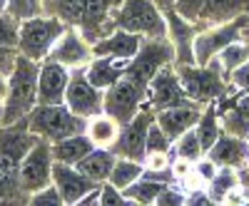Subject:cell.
<instances>
[{
  "label": "cell",
  "instance_id": "cell-1",
  "mask_svg": "<svg viewBox=\"0 0 249 206\" xmlns=\"http://www.w3.org/2000/svg\"><path fill=\"white\" fill-rule=\"evenodd\" d=\"M122 0H45V10L57 15L65 25L77 28L88 43H97L115 30L112 10Z\"/></svg>",
  "mask_w": 249,
  "mask_h": 206
},
{
  "label": "cell",
  "instance_id": "cell-2",
  "mask_svg": "<svg viewBox=\"0 0 249 206\" xmlns=\"http://www.w3.org/2000/svg\"><path fill=\"white\" fill-rule=\"evenodd\" d=\"M40 137L23 127V122H18L13 127H0V201H10L20 189V161L25 152L33 147Z\"/></svg>",
  "mask_w": 249,
  "mask_h": 206
},
{
  "label": "cell",
  "instance_id": "cell-3",
  "mask_svg": "<svg viewBox=\"0 0 249 206\" xmlns=\"http://www.w3.org/2000/svg\"><path fill=\"white\" fill-rule=\"evenodd\" d=\"M37 75H40V63L28 60L18 52L15 67L10 72V90H8V99L3 105V122H0V127H13L18 122H25L28 114L35 110Z\"/></svg>",
  "mask_w": 249,
  "mask_h": 206
},
{
  "label": "cell",
  "instance_id": "cell-4",
  "mask_svg": "<svg viewBox=\"0 0 249 206\" xmlns=\"http://www.w3.org/2000/svg\"><path fill=\"white\" fill-rule=\"evenodd\" d=\"M25 122L33 134H37L40 139H48L50 144L85 132L88 127V119L75 114L65 102H60V105H35V110L28 114Z\"/></svg>",
  "mask_w": 249,
  "mask_h": 206
},
{
  "label": "cell",
  "instance_id": "cell-5",
  "mask_svg": "<svg viewBox=\"0 0 249 206\" xmlns=\"http://www.w3.org/2000/svg\"><path fill=\"white\" fill-rule=\"evenodd\" d=\"M115 30H130L142 37H167V17L155 0H122L112 10Z\"/></svg>",
  "mask_w": 249,
  "mask_h": 206
},
{
  "label": "cell",
  "instance_id": "cell-6",
  "mask_svg": "<svg viewBox=\"0 0 249 206\" xmlns=\"http://www.w3.org/2000/svg\"><path fill=\"white\" fill-rule=\"evenodd\" d=\"M65 30H68V25L57 15H37V17L20 20L18 52L28 60L43 63Z\"/></svg>",
  "mask_w": 249,
  "mask_h": 206
},
{
  "label": "cell",
  "instance_id": "cell-7",
  "mask_svg": "<svg viewBox=\"0 0 249 206\" xmlns=\"http://www.w3.org/2000/svg\"><path fill=\"white\" fill-rule=\"evenodd\" d=\"M179 82L187 92V97L199 102V105H210L224 95V72L219 60L214 57L210 65H177Z\"/></svg>",
  "mask_w": 249,
  "mask_h": 206
},
{
  "label": "cell",
  "instance_id": "cell-8",
  "mask_svg": "<svg viewBox=\"0 0 249 206\" xmlns=\"http://www.w3.org/2000/svg\"><path fill=\"white\" fill-rule=\"evenodd\" d=\"M144 99H147V85L122 75L112 87L105 90V112L124 127L127 122L135 119V114L144 105Z\"/></svg>",
  "mask_w": 249,
  "mask_h": 206
},
{
  "label": "cell",
  "instance_id": "cell-9",
  "mask_svg": "<svg viewBox=\"0 0 249 206\" xmlns=\"http://www.w3.org/2000/svg\"><path fill=\"white\" fill-rule=\"evenodd\" d=\"M247 28H249V15H239V17L230 20V23L199 30L195 35V63L210 65L227 45H232L234 40H239L242 32H247Z\"/></svg>",
  "mask_w": 249,
  "mask_h": 206
},
{
  "label": "cell",
  "instance_id": "cell-10",
  "mask_svg": "<svg viewBox=\"0 0 249 206\" xmlns=\"http://www.w3.org/2000/svg\"><path fill=\"white\" fill-rule=\"evenodd\" d=\"M53 144L48 139H37L25 152L20 161V189L23 194H35L53 184Z\"/></svg>",
  "mask_w": 249,
  "mask_h": 206
},
{
  "label": "cell",
  "instance_id": "cell-11",
  "mask_svg": "<svg viewBox=\"0 0 249 206\" xmlns=\"http://www.w3.org/2000/svg\"><path fill=\"white\" fill-rule=\"evenodd\" d=\"M65 105L80 114V117H95L100 112H105V90L95 87L85 75V67H75L68 82V92H65Z\"/></svg>",
  "mask_w": 249,
  "mask_h": 206
},
{
  "label": "cell",
  "instance_id": "cell-12",
  "mask_svg": "<svg viewBox=\"0 0 249 206\" xmlns=\"http://www.w3.org/2000/svg\"><path fill=\"white\" fill-rule=\"evenodd\" d=\"M155 117H157V112L147 105V99H144V105L140 107L135 119L127 122V125L120 129V137L112 144V152L117 157H127V159H140L142 161V157H144V142H147V129L155 122Z\"/></svg>",
  "mask_w": 249,
  "mask_h": 206
},
{
  "label": "cell",
  "instance_id": "cell-13",
  "mask_svg": "<svg viewBox=\"0 0 249 206\" xmlns=\"http://www.w3.org/2000/svg\"><path fill=\"white\" fill-rule=\"evenodd\" d=\"M190 97H187L182 82H179V75H177V67L170 63L164 65L147 85V105L160 112L164 107H175V105H182V102H187Z\"/></svg>",
  "mask_w": 249,
  "mask_h": 206
},
{
  "label": "cell",
  "instance_id": "cell-14",
  "mask_svg": "<svg viewBox=\"0 0 249 206\" xmlns=\"http://www.w3.org/2000/svg\"><path fill=\"white\" fill-rule=\"evenodd\" d=\"M70 67L53 57H45L40 63V75H37V105H60L65 102L68 82H70Z\"/></svg>",
  "mask_w": 249,
  "mask_h": 206
},
{
  "label": "cell",
  "instance_id": "cell-15",
  "mask_svg": "<svg viewBox=\"0 0 249 206\" xmlns=\"http://www.w3.org/2000/svg\"><path fill=\"white\" fill-rule=\"evenodd\" d=\"M167 17V37L175 48V60L177 65H197L195 63V35H197V25L184 20L175 8L164 10Z\"/></svg>",
  "mask_w": 249,
  "mask_h": 206
},
{
  "label": "cell",
  "instance_id": "cell-16",
  "mask_svg": "<svg viewBox=\"0 0 249 206\" xmlns=\"http://www.w3.org/2000/svg\"><path fill=\"white\" fill-rule=\"evenodd\" d=\"M53 184L62 196V204H80L82 196L97 187V181L85 176L75 164H62V161L53 164Z\"/></svg>",
  "mask_w": 249,
  "mask_h": 206
},
{
  "label": "cell",
  "instance_id": "cell-17",
  "mask_svg": "<svg viewBox=\"0 0 249 206\" xmlns=\"http://www.w3.org/2000/svg\"><path fill=\"white\" fill-rule=\"evenodd\" d=\"M202 107H207V105H199V102H195V99H187V102H182V105L160 110L155 119H157V125L167 132V137L172 142H177L187 129L197 127V122L202 117Z\"/></svg>",
  "mask_w": 249,
  "mask_h": 206
},
{
  "label": "cell",
  "instance_id": "cell-18",
  "mask_svg": "<svg viewBox=\"0 0 249 206\" xmlns=\"http://www.w3.org/2000/svg\"><path fill=\"white\" fill-rule=\"evenodd\" d=\"M53 60H57V63H62L65 67H82V65H88L90 60H92V45L88 43L85 37H82V32L77 28H70L62 32V37L57 40V43L53 45L50 55Z\"/></svg>",
  "mask_w": 249,
  "mask_h": 206
},
{
  "label": "cell",
  "instance_id": "cell-19",
  "mask_svg": "<svg viewBox=\"0 0 249 206\" xmlns=\"http://www.w3.org/2000/svg\"><path fill=\"white\" fill-rule=\"evenodd\" d=\"M217 167H232L242 169L249 164V142L239 134H219V139L212 144V149L207 152Z\"/></svg>",
  "mask_w": 249,
  "mask_h": 206
},
{
  "label": "cell",
  "instance_id": "cell-20",
  "mask_svg": "<svg viewBox=\"0 0 249 206\" xmlns=\"http://www.w3.org/2000/svg\"><path fill=\"white\" fill-rule=\"evenodd\" d=\"M142 45V35L130 32V30H112L110 35L100 37L97 43H92V57H124V60H132L140 52Z\"/></svg>",
  "mask_w": 249,
  "mask_h": 206
},
{
  "label": "cell",
  "instance_id": "cell-21",
  "mask_svg": "<svg viewBox=\"0 0 249 206\" xmlns=\"http://www.w3.org/2000/svg\"><path fill=\"white\" fill-rule=\"evenodd\" d=\"M127 65H130V60H124V57H110V55L92 57L90 63L85 65V75H88V79L92 82L95 87L107 90L124 72H127Z\"/></svg>",
  "mask_w": 249,
  "mask_h": 206
},
{
  "label": "cell",
  "instance_id": "cell-22",
  "mask_svg": "<svg viewBox=\"0 0 249 206\" xmlns=\"http://www.w3.org/2000/svg\"><path fill=\"white\" fill-rule=\"evenodd\" d=\"M239 15H249V0H207L195 25L212 28V25L230 23Z\"/></svg>",
  "mask_w": 249,
  "mask_h": 206
},
{
  "label": "cell",
  "instance_id": "cell-23",
  "mask_svg": "<svg viewBox=\"0 0 249 206\" xmlns=\"http://www.w3.org/2000/svg\"><path fill=\"white\" fill-rule=\"evenodd\" d=\"M115 159H117V154H115L110 147H95L85 159H80L75 167L85 174V176H90L92 181L105 184V181L110 179L112 167H115Z\"/></svg>",
  "mask_w": 249,
  "mask_h": 206
},
{
  "label": "cell",
  "instance_id": "cell-24",
  "mask_svg": "<svg viewBox=\"0 0 249 206\" xmlns=\"http://www.w3.org/2000/svg\"><path fill=\"white\" fill-rule=\"evenodd\" d=\"M92 149H95L92 139L85 132H80V134L65 137L60 142H53V159L62 161V164H77L80 159H85Z\"/></svg>",
  "mask_w": 249,
  "mask_h": 206
},
{
  "label": "cell",
  "instance_id": "cell-25",
  "mask_svg": "<svg viewBox=\"0 0 249 206\" xmlns=\"http://www.w3.org/2000/svg\"><path fill=\"white\" fill-rule=\"evenodd\" d=\"M120 129H122V125H120L115 117H110L107 112H100V114H95V117L88 119L85 134L92 139L95 147H110L112 149V144L120 137Z\"/></svg>",
  "mask_w": 249,
  "mask_h": 206
},
{
  "label": "cell",
  "instance_id": "cell-26",
  "mask_svg": "<svg viewBox=\"0 0 249 206\" xmlns=\"http://www.w3.org/2000/svg\"><path fill=\"white\" fill-rule=\"evenodd\" d=\"M219 119H222L227 132L239 134V137H249V92L242 99L232 102L227 110H222Z\"/></svg>",
  "mask_w": 249,
  "mask_h": 206
},
{
  "label": "cell",
  "instance_id": "cell-27",
  "mask_svg": "<svg viewBox=\"0 0 249 206\" xmlns=\"http://www.w3.org/2000/svg\"><path fill=\"white\" fill-rule=\"evenodd\" d=\"M144 176V164L140 161V159H127V157H117L115 159V167H112V172H110V184L112 187H117V189H127L130 184H135L137 179H142Z\"/></svg>",
  "mask_w": 249,
  "mask_h": 206
},
{
  "label": "cell",
  "instance_id": "cell-28",
  "mask_svg": "<svg viewBox=\"0 0 249 206\" xmlns=\"http://www.w3.org/2000/svg\"><path fill=\"white\" fill-rule=\"evenodd\" d=\"M197 134H199V142H202V147H204V154L212 149V144L219 139L222 129H219V107H217V99L210 102V105L204 107L199 122H197Z\"/></svg>",
  "mask_w": 249,
  "mask_h": 206
},
{
  "label": "cell",
  "instance_id": "cell-29",
  "mask_svg": "<svg viewBox=\"0 0 249 206\" xmlns=\"http://www.w3.org/2000/svg\"><path fill=\"white\" fill-rule=\"evenodd\" d=\"M164 189H167V184H164V181L142 176V179H137L135 184H130V187L124 189V196H127L130 204H155L157 196Z\"/></svg>",
  "mask_w": 249,
  "mask_h": 206
},
{
  "label": "cell",
  "instance_id": "cell-30",
  "mask_svg": "<svg viewBox=\"0 0 249 206\" xmlns=\"http://www.w3.org/2000/svg\"><path fill=\"white\" fill-rule=\"evenodd\" d=\"M237 184H239V179H237V174H234L232 167H219L217 174H214V179L207 184V194H210L212 204H224V196L227 194L239 189Z\"/></svg>",
  "mask_w": 249,
  "mask_h": 206
},
{
  "label": "cell",
  "instance_id": "cell-31",
  "mask_svg": "<svg viewBox=\"0 0 249 206\" xmlns=\"http://www.w3.org/2000/svg\"><path fill=\"white\" fill-rule=\"evenodd\" d=\"M217 60H219V65H222L224 77L230 79V75H232L239 65L249 63V45H247V43H239V40H234L232 45H227V48L217 55Z\"/></svg>",
  "mask_w": 249,
  "mask_h": 206
},
{
  "label": "cell",
  "instance_id": "cell-32",
  "mask_svg": "<svg viewBox=\"0 0 249 206\" xmlns=\"http://www.w3.org/2000/svg\"><path fill=\"white\" fill-rule=\"evenodd\" d=\"M5 13H10L15 20H28L45 15V0H8Z\"/></svg>",
  "mask_w": 249,
  "mask_h": 206
},
{
  "label": "cell",
  "instance_id": "cell-33",
  "mask_svg": "<svg viewBox=\"0 0 249 206\" xmlns=\"http://www.w3.org/2000/svg\"><path fill=\"white\" fill-rule=\"evenodd\" d=\"M177 157H184V159H192V161H197L199 157H204V147H202V142H199V134H197V129L192 127V129H187L179 139H177Z\"/></svg>",
  "mask_w": 249,
  "mask_h": 206
},
{
  "label": "cell",
  "instance_id": "cell-34",
  "mask_svg": "<svg viewBox=\"0 0 249 206\" xmlns=\"http://www.w3.org/2000/svg\"><path fill=\"white\" fill-rule=\"evenodd\" d=\"M20 35V20H15L10 13H0V48H18Z\"/></svg>",
  "mask_w": 249,
  "mask_h": 206
},
{
  "label": "cell",
  "instance_id": "cell-35",
  "mask_svg": "<svg viewBox=\"0 0 249 206\" xmlns=\"http://www.w3.org/2000/svg\"><path fill=\"white\" fill-rule=\"evenodd\" d=\"M172 139L167 137V132H164L160 125H157V119L150 125V129H147V142H144V154L147 152H170V147H172Z\"/></svg>",
  "mask_w": 249,
  "mask_h": 206
},
{
  "label": "cell",
  "instance_id": "cell-36",
  "mask_svg": "<svg viewBox=\"0 0 249 206\" xmlns=\"http://www.w3.org/2000/svg\"><path fill=\"white\" fill-rule=\"evenodd\" d=\"M204 3H207V0H177V3H175V10H177L184 20L197 23V17H199Z\"/></svg>",
  "mask_w": 249,
  "mask_h": 206
},
{
  "label": "cell",
  "instance_id": "cell-37",
  "mask_svg": "<svg viewBox=\"0 0 249 206\" xmlns=\"http://www.w3.org/2000/svg\"><path fill=\"white\" fill-rule=\"evenodd\" d=\"M120 204H130L122 189L112 187L110 181L102 184V196H100V206H120Z\"/></svg>",
  "mask_w": 249,
  "mask_h": 206
},
{
  "label": "cell",
  "instance_id": "cell-38",
  "mask_svg": "<svg viewBox=\"0 0 249 206\" xmlns=\"http://www.w3.org/2000/svg\"><path fill=\"white\" fill-rule=\"evenodd\" d=\"M30 201H33V204H43V206H55V204H62V196H60V191H57L55 184H50V187L35 191V194L30 196Z\"/></svg>",
  "mask_w": 249,
  "mask_h": 206
},
{
  "label": "cell",
  "instance_id": "cell-39",
  "mask_svg": "<svg viewBox=\"0 0 249 206\" xmlns=\"http://www.w3.org/2000/svg\"><path fill=\"white\" fill-rule=\"evenodd\" d=\"M230 82L237 87V90H242V92H249V63H244V65H239L232 75H230Z\"/></svg>",
  "mask_w": 249,
  "mask_h": 206
},
{
  "label": "cell",
  "instance_id": "cell-40",
  "mask_svg": "<svg viewBox=\"0 0 249 206\" xmlns=\"http://www.w3.org/2000/svg\"><path fill=\"white\" fill-rule=\"evenodd\" d=\"M195 169V161L192 159H184V157H175V161H170V172H172V176L175 179H182V176H187Z\"/></svg>",
  "mask_w": 249,
  "mask_h": 206
},
{
  "label": "cell",
  "instance_id": "cell-41",
  "mask_svg": "<svg viewBox=\"0 0 249 206\" xmlns=\"http://www.w3.org/2000/svg\"><path fill=\"white\" fill-rule=\"evenodd\" d=\"M18 60V48H0V72L10 75Z\"/></svg>",
  "mask_w": 249,
  "mask_h": 206
},
{
  "label": "cell",
  "instance_id": "cell-42",
  "mask_svg": "<svg viewBox=\"0 0 249 206\" xmlns=\"http://www.w3.org/2000/svg\"><path fill=\"white\" fill-rule=\"evenodd\" d=\"M155 204H160V206H167V204H187V196L179 191V189H172V187H167L160 196H157V201Z\"/></svg>",
  "mask_w": 249,
  "mask_h": 206
},
{
  "label": "cell",
  "instance_id": "cell-43",
  "mask_svg": "<svg viewBox=\"0 0 249 206\" xmlns=\"http://www.w3.org/2000/svg\"><path fill=\"white\" fill-rule=\"evenodd\" d=\"M100 196H102V187L97 184V187H95L92 191H88L85 196L80 199V204H82V206H92V204H100Z\"/></svg>",
  "mask_w": 249,
  "mask_h": 206
},
{
  "label": "cell",
  "instance_id": "cell-44",
  "mask_svg": "<svg viewBox=\"0 0 249 206\" xmlns=\"http://www.w3.org/2000/svg\"><path fill=\"white\" fill-rule=\"evenodd\" d=\"M8 90H10V75L0 72V107H3L5 99H8Z\"/></svg>",
  "mask_w": 249,
  "mask_h": 206
},
{
  "label": "cell",
  "instance_id": "cell-45",
  "mask_svg": "<svg viewBox=\"0 0 249 206\" xmlns=\"http://www.w3.org/2000/svg\"><path fill=\"white\" fill-rule=\"evenodd\" d=\"M155 3H157L162 10H167V8H175V3H177V0H155Z\"/></svg>",
  "mask_w": 249,
  "mask_h": 206
},
{
  "label": "cell",
  "instance_id": "cell-46",
  "mask_svg": "<svg viewBox=\"0 0 249 206\" xmlns=\"http://www.w3.org/2000/svg\"><path fill=\"white\" fill-rule=\"evenodd\" d=\"M5 8H8V0H0V13H3Z\"/></svg>",
  "mask_w": 249,
  "mask_h": 206
},
{
  "label": "cell",
  "instance_id": "cell-47",
  "mask_svg": "<svg viewBox=\"0 0 249 206\" xmlns=\"http://www.w3.org/2000/svg\"><path fill=\"white\" fill-rule=\"evenodd\" d=\"M247 32H249V28H247Z\"/></svg>",
  "mask_w": 249,
  "mask_h": 206
}]
</instances>
